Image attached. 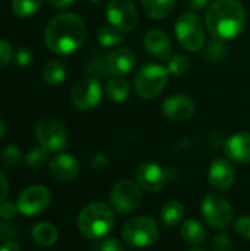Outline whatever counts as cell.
I'll return each instance as SVG.
<instances>
[{
    "mask_svg": "<svg viewBox=\"0 0 250 251\" xmlns=\"http://www.w3.org/2000/svg\"><path fill=\"white\" fill-rule=\"evenodd\" d=\"M87 38V26L75 13H59L49 21L44 29L47 49L59 56H68L80 50Z\"/></svg>",
    "mask_w": 250,
    "mask_h": 251,
    "instance_id": "1",
    "label": "cell"
},
{
    "mask_svg": "<svg viewBox=\"0 0 250 251\" xmlns=\"http://www.w3.org/2000/svg\"><path fill=\"white\" fill-rule=\"evenodd\" d=\"M205 24L214 38H237L246 26V10L239 0H215L206 10Z\"/></svg>",
    "mask_w": 250,
    "mask_h": 251,
    "instance_id": "2",
    "label": "cell"
},
{
    "mask_svg": "<svg viewBox=\"0 0 250 251\" xmlns=\"http://www.w3.org/2000/svg\"><path fill=\"white\" fill-rule=\"evenodd\" d=\"M77 224L80 232L85 238L99 241L113 229L115 213L108 204L102 201H93L80 212Z\"/></svg>",
    "mask_w": 250,
    "mask_h": 251,
    "instance_id": "3",
    "label": "cell"
},
{
    "mask_svg": "<svg viewBox=\"0 0 250 251\" xmlns=\"http://www.w3.org/2000/svg\"><path fill=\"white\" fill-rule=\"evenodd\" d=\"M175 37L180 46L190 53L200 51L205 47V29L196 12H184L175 21Z\"/></svg>",
    "mask_w": 250,
    "mask_h": 251,
    "instance_id": "4",
    "label": "cell"
},
{
    "mask_svg": "<svg viewBox=\"0 0 250 251\" xmlns=\"http://www.w3.org/2000/svg\"><path fill=\"white\" fill-rule=\"evenodd\" d=\"M168 69L158 63L141 66L134 78V88L139 97L144 100L156 99L168 84Z\"/></svg>",
    "mask_w": 250,
    "mask_h": 251,
    "instance_id": "5",
    "label": "cell"
},
{
    "mask_svg": "<svg viewBox=\"0 0 250 251\" xmlns=\"http://www.w3.org/2000/svg\"><path fill=\"white\" fill-rule=\"evenodd\" d=\"M159 226L150 216H137L125 222L122 226V240L137 249H144L156 243Z\"/></svg>",
    "mask_w": 250,
    "mask_h": 251,
    "instance_id": "6",
    "label": "cell"
},
{
    "mask_svg": "<svg viewBox=\"0 0 250 251\" xmlns=\"http://www.w3.org/2000/svg\"><path fill=\"white\" fill-rule=\"evenodd\" d=\"M200 212L205 222L215 229H222L233 222L234 210L230 201L221 194L209 193L203 197L200 204Z\"/></svg>",
    "mask_w": 250,
    "mask_h": 251,
    "instance_id": "7",
    "label": "cell"
},
{
    "mask_svg": "<svg viewBox=\"0 0 250 251\" xmlns=\"http://www.w3.org/2000/svg\"><path fill=\"white\" fill-rule=\"evenodd\" d=\"M35 137L40 146L49 153H59L68 144V132L65 126L52 118H41L35 124Z\"/></svg>",
    "mask_w": 250,
    "mask_h": 251,
    "instance_id": "8",
    "label": "cell"
},
{
    "mask_svg": "<svg viewBox=\"0 0 250 251\" xmlns=\"http://www.w3.org/2000/svg\"><path fill=\"white\" fill-rule=\"evenodd\" d=\"M141 188L131 179H122L115 184L111 191V206L115 212L128 215L139 209L141 204Z\"/></svg>",
    "mask_w": 250,
    "mask_h": 251,
    "instance_id": "9",
    "label": "cell"
},
{
    "mask_svg": "<svg viewBox=\"0 0 250 251\" xmlns=\"http://www.w3.org/2000/svg\"><path fill=\"white\" fill-rule=\"evenodd\" d=\"M50 201H52V194L49 188L43 185H32L25 188L19 194L16 204L21 215L31 218L46 212L47 207L50 206Z\"/></svg>",
    "mask_w": 250,
    "mask_h": 251,
    "instance_id": "10",
    "label": "cell"
},
{
    "mask_svg": "<svg viewBox=\"0 0 250 251\" xmlns=\"http://www.w3.org/2000/svg\"><path fill=\"white\" fill-rule=\"evenodd\" d=\"M106 18L111 25L122 32L133 31L139 24V12L131 0H109L106 4Z\"/></svg>",
    "mask_w": 250,
    "mask_h": 251,
    "instance_id": "11",
    "label": "cell"
},
{
    "mask_svg": "<svg viewBox=\"0 0 250 251\" xmlns=\"http://www.w3.org/2000/svg\"><path fill=\"white\" fill-rule=\"evenodd\" d=\"M102 100V88L96 78H83L71 90V103L78 110H91Z\"/></svg>",
    "mask_w": 250,
    "mask_h": 251,
    "instance_id": "12",
    "label": "cell"
},
{
    "mask_svg": "<svg viewBox=\"0 0 250 251\" xmlns=\"http://www.w3.org/2000/svg\"><path fill=\"white\" fill-rule=\"evenodd\" d=\"M136 181L147 193H158L168 184L167 171L158 163L144 162L136 169Z\"/></svg>",
    "mask_w": 250,
    "mask_h": 251,
    "instance_id": "13",
    "label": "cell"
},
{
    "mask_svg": "<svg viewBox=\"0 0 250 251\" xmlns=\"http://www.w3.org/2000/svg\"><path fill=\"white\" fill-rule=\"evenodd\" d=\"M162 113L165 118L174 122H186L196 113L194 101L184 94H172L165 99L162 104Z\"/></svg>",
    "mask_w": 250,
    "mask_h": 251,
    "instance_id": "14",
    "label": "cell"
},
{
    "mask_svg": "<svg viewBox=\"0 0 250 251\" xmlns=\"http://www.w3.org/2000/svg\"><path fill=\"white\" fill-rule=\"evenodd\" d=\"M208 178L214 188L220 191H227L236 182V169L228 159L218 157L211 163Z\"/></svg>",
    "mask_w": 250,
    "mask_h": 251,
    "instance_id": "15",
    "label": "cell"
},
{
    "mask_svg": "<svg viewBox=\"0 0 250 251\" xmlns=\"http://www.w3.org/2000/svg\"><path fill=\"white\" fill-rule=\"evenodd\" d=\"M143 46L149 56L158 60H167L172 54V41L161 29H150L143 37Z\"/></svg>",
    "mask_w": 250,
    "mask_h": 251,
    "instance_id": "16",
    "label": "cell"
},
{
    "mask_svg": "<svg viewBox=\"0 0 250 251\" xmlns=\"http://www.w3.org/2000/svg\"><path fill=\"white\" fill-rule=\"evenodd\" d=\"M50 174L60 182H72L80 175V163L78 160L68 154L60 153L57 154L49 165Z\"/></svg>",
    "mask_w": 250,
    "mask_h": 251,
    "instance_id": "17",
    "label": "cell"
},
{
    "mask_svg": "<svg viewBox=\"0 0 250 251\" xmlns=\"http://www.w3.org/2000/svg\"><path fill=\"white\" fill-rule=\"evenodd\" d=\"M136 63V54L130 49L119 47L109 53L106 57V68L108 74L112 76H124L131 72Z\"/></svg>",
    "mask_w": 250,
    "mask_h": 251,
    "instance_id": "18",
    "label": "cell"
},
{
    "mask_svg": "<svg viewBox=\"0 0 250 251\" xmlns=\"http://www.w3.org/2000/svg\"><path fill=\"white\" fill-rule=\"evenodd\" d=\"M225 156L237 163L250 162V132L242 131L233 134L224 144Z\"/></svg>",
    "mask_w": 250,
    "mask_h": 251,
    "instance_id": "19",
    "label": "cell"
},
{
    "mask_svg": "<svg viewBox=\"0 0 250 251\" xmlns=\"http://www.w3.org/2000/svg\"><path fill=\"white\" fill-rule=\"evenodd\" d=\"M180 237L184 243L197 246L206 240V229L199 221L187 219L180 226Z\"/></svg>",
    "mask_w": 250,
    "mask_h": 251,
    "instance_id": "20",
    "label": "cell"
},
{
    "mask_svg": "<svg viewBox=\"0 0 250 251\" xmlns=\"http://www.w3.org/2000/svg\"><path fill=\"white\" fill-rule=\"evenodd\" d=\"M31 238L35 244L41 246V247H50L53 244H56L59 234L55 225L49 224V222H40L37 225H34V228L31 229Z\"/></svg>",
    "mask_w": 250,
    "mask_h": 251,
    "instance_id": "21",
    "label": "cell"
},
{
    "mask_svg": "<svg viewBox=\"0 0 250 251\" xmlns=\"http://www.w3.org/2000/svg\"><path fill=\"white\" fill-rule=\"evenodd\" d=\"M66 78V69L60 60H50L41 69V79L50 87L60 85Z\"/></svg>",
    "mask_w": 250,
    "mask_h": 251,
    "instance_id": "22",
    "label": "cell"
},
{
    "mask_svg": "<svg viewBox=\"0 0 250 251\" xmlns=\"http://www.w3.org/2000/svg\"><path fill=\"white\" fill-rule=\"evenodd\" d=\"M184 215L186 210L180 201H168L161 210V221L167 228H175L183 222Z\"/></svg>",
    "mask_w": 250,
    "mask_h": 251,
    "instance_id": "23",
    "label": "cell"
},
{
    "mask_svg": "<svg viewBox=\"0 0 250 251\" xmlns=\"http://www.w3.org/2000/svg\"><path fill=\"white\" fill-rule=\"evenodd\" d=\"M141 4L147 16L164 19L174 10L175 0H141Z\"/></svg>",
    "mask_w": 250,
    "mask_h": 251,
    "instance_id": "24",
    "label": "cell"
},
{
    "mask_svg": "<svg viewBox=\"0 0 250 251\" xmlns=\"http://www.w3.org/2000/svg\"><path fill=\"white\" fill-rule=\"evenodd\" d=\"M106 96L115 101V103H122L128 99L130 96V85L122 76H113L106 82Z\"/></svg>",
    "mask_w": 250,
    "mask_h": 251,
    "instance_id": "25",
    "label": "cell"
},
{
    "mask_svg": "<svg viewBox=\"0 0 250 251\" xmlns=\"http://www.w3.org/2000/svg\"><path fill=\"white\" fill-rule=\"evenodd\" d=\"M97 40L103 47H115L124 41V32L113 25H103L97 31Z\"/></svg>",
    "mask_w": 250,
    "mask_h": 251,
    "instance_id": "26",
    "label": "cell"
},
{
    "mask_svg": "<svg viewBox=\"0 0 250 251\" xmlns=\"http://www.w3.org/2000/svg\"><path fill=\"white\" fill-rule=\"evenodd\" d=\"M47 159H49V151L41 146L28 150V153L25 154L27 168L35 172L44 168V165L47 163Z\"/></svg>",
    "mask_w": 250,
    "mask_h": 251,
    "instance_id": "27",
    "label": "cell"
},
{
    "mask_svg": "<svg viewBox=\"0 0 250 251\" xmlns=\"http://www.w3.org/2000/svg\"><path fill=\"white\" fill-rule=\"evenodd\" d=\"M43 4V0H12V10L19 18L35 15Z\"/></svg>",
    "mask_w": 250,
    "mask_h": 251,
    "instance_id": "28",
    "label": "cell"
},
{
    "mask_svg": "<svg viewBox=\"0 0 250 251\" xmlns=\"http://www.w3.org/2000/svg\"><path fill=\"white\" fill-rule=\"evenodd\" d=\"M167 69L171 75L174 76H183L189 72L190 69V60L184 54H174L172 57L168 59Z\"/></svg>",
    "mask_w": 250,
    "mask_h": 251,
    "instance_id": "29",
    "label": "cell"
},
{
    "mask_svg": "<svg viewBox=\"0 0 250 251\" xmlns=\"http://www.w3.org/2000/svg\"><path fill=\"white\" fill-rule=\"evenodd\" d=\"M205 56L211 62H220L227 56V46L224 44L222 40L214 38L208 43L206 50H205Z\"/></svg>",
    "mask_w": 250,
    "mask_h": 251,
    "instance_id": "30",
    "label": "cell"
},
{
    "mask_svg": "<svg viewBox=\"0 0 250 251\" xmlns=\"http://www.w3.org/2000/svg\"><path fill=\"white\" fill-rule=\"evenodd\" d=\"M21 159H22L21 150H19V147H16V146H13V144L4 147L3 151H1V162H3V165L7 166V168L16 166V165L21 162Z\"/></svg>",
    "mask_w": 250,
    "mask_h": 251,
    "instance_id": "31",
    "label": "cell"
},
{
    "mask_svg": "<svg viewBox=\"0 0 250 251\" xmlns=\"http://www.w3.org/2000/svg\"><path fill=\"white\" fill-rule=\"evenodd\" d=\"M94 251H125L124 246L121 241H118L116 238H102L99 240V243L96 244Z\"/></svg>",
    "mask_w": 250,
    "mask_h": 251,
    "instance_id": "32",
    "label": "cell"
},
{
    "mask_svg": "<svg viewBox=\"0 0 250 251\" xmlns=\"http://www.w3.org/2000/svg\"><path fill=\"white\" fill-rule=\"evenodd\" d=\"M212 247L215 251H231L233 250V240L228 234H217L212 240Z\"/></svg>",
    "mask_w": 250,
    "mask_h": 251,
    "instance_id": "33",
    "label": "cell"
},
{
    "mask_svg": "<svg viewBox=\"0 0 250 251\" xmlns=\"http://www.w3.org/2000/svg\"><path fill=\"white\" fill-rule=\"evenodd\" d=\"M13 60V49L10 43L0 38V69L7 66Z\"/></svg>",
    "mask_w": 250,
    "mask_h": 251,
    "instance_id": "34",
    "label": "cell"
},
{
    "mask_svg": "<svg viewBox=\"0 0 250 251\" xmlns=\"http://www.w3.org/2000/svg\"><path fill=\"white\" fill-rule=\"evenodd\" d=\"M234 232L245 240H250V216H240L234 222Z\"/></svg>",
    "mask_w": 250,
    "mask_h": 251,
    "instance_id": "35",
    "label": "cell"
},
{
    "mask_svg": "<svg viewBox=\"0 0 250 251\" xmlns=\"http://www.w3.org/2000/svg\"><path fill=\"white\" fill-rule=\"evenodd\" d=\"M18 204L16 203H13V201H3V203H0V218L3 219V221H12V219H15L16 218V215H18Z\"/></svg>",
    "mask_w": 250,
    "mask_h": 251,
    "instance_id": "36",
    "label": "cell"
},
{
    "mask_svg": "<svg viewBox=\"0 0 250 251\" xmlns=\"http://www.w3.org/2000/svg\"><path fill=\"white\" fill-rule=\"evenodd\" d=\"M13 60L18 66H28L32 63V53L27 47H21L13 53Z\"/></svg>",
    "mask_w": 250,
    "mask_h": 251,
    "instance_id": "37",
    "label": "cell"
},
{
    "mask_svg": "<svg viewBox=\"0 0 250 251\" xmlns=\"http://www.w3.org/2000/svg\"><path fill=\"white\" fill-rule=\"evenodd\" d=\"M9 193V181L4 175V172L0 169V203H3Z\"/></svg>",
    "mask_w": 250,
    "mask_h": 251,
    "instance_id": "38",
    "label": "cell"
},
{
    "mask_svg": "<svg viewBox=\"0 0 250 251\" xmlns=\"http://www.w3.org/2000/svg\"><path fill=\"white\" fill-rule=\"evenodd\" d=\"M108 159H106V156L103 154V153H97L94 157H93V160H91V166H93V169H96V171H100V169H103L105 166H108Z\"/></svg>",
    "mask_w": 250,
    "mask_h": 251,
    "instance_id": "39",
    "label": "cell"
},
{
    "mask_svg": "<svg viewBox=\"0 0 250 251\" xmlns=\"http://www.w3.org/2000/svg\"><path fill=\"white\" fill-rule=\"evenodd\" d=\"M209 0H189V6L192 7L193 12H199L208 6Z\"/></svg>",
    "mask_w": 250,
    "mask_h": 251,
    "instance_id": "40",
    "label": "cell"
},
{
    "mask_svg": "<svg viewBox=\"0 0 250 251\" xmlns=\"http://www.w3.org/2000/svg\"><path fill=\"white\" fill-rule=\"evenodd\" d=\"M49 1L56 9H68L75 3V0H49Z\"/></svg>",
    "mask_w": 250,
    "mask_h": 251,
    "instance_id": "41",
    "label": "cell"
},
{
    "mask_svg": "<svg viewBox=\"0 0 250 251\" xmlns=\"http://www.w3.org/2000/svg\"><path fill=\"white\" fill-rule=\"evenodd\" d=\"M0 251H21V249L15 241H6L0 246Z\"/></svg>",
    "mask_w": 250,
    "mask_h": 251,
    "instance_id": "42",
    "label": "cell"
},
{
    "mask_svg": "<svg viewBox=\"0 0 250 251\" xmlns=\"http://www.w3.org/2000/svg\"><path fill=\"white\" fill-rule=\"evenodd\" d=\"M4 132H6V125H4V122L1 121V118H0V140H1V137L4 135Z\"/></svg>",
    "mask_w": 250,
    "mask_h": 251,
    "instance_id": "43",
    "label": "cell"
},
{
    "mask_svg": "<svg viewBox=\"0 0 250 251\" xmlns=\"http://www.w3.org/2000/svg\"><path fill=\"white\" fill-rule=\"evenodd\" d=\"M187 251H208V250H205V249H193V250H187Z\"/></svg>",
    "mask_w": 250,
    "mask_h": 251,
    "instance_id": "44",
    "label": "cell"
},
{
    "mask_svg": "<svg viewBox=\"0 0 250 251\" xmlns=\"http://www.w3.org/2000/svg\"><path fill=\"white\" fill-rule=\"evenodd\" d=\"M88 1H90V3H99L100 0H88Z\"/></svg>",
    "mask_w": 250,
    "mask_h": 251,
    "instance_id": "45",
    "label": "cell"
}]
</instances>
